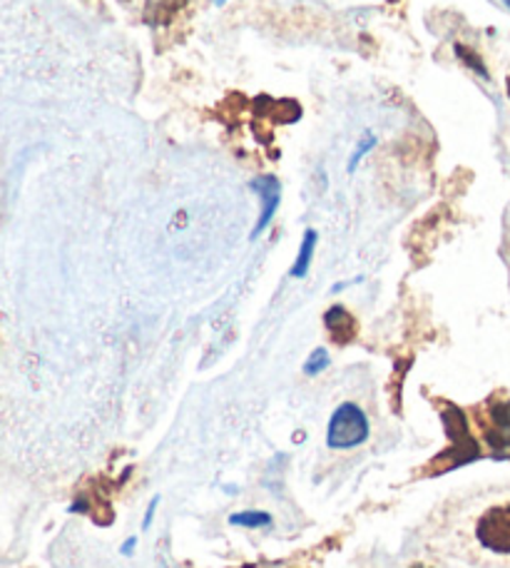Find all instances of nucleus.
Here are the masks:
<instances>
[{
  "label": "nucleus",
  "mask_w": 510,
  "mask_h": 568,
  "mask_svg": "<svg viewBox=\"0 0 510 568\" xmlns=\"http://www.w3.org/2000/svg\"><path fill=\"white\" fill-rule=\"evenodd\" d=\"M366 436H369V419L356 404L346 402L334 412L329 432H326V444H329V449H351V446L364 444Z\"/></svg>",
  "instance_id": "nucleus-1"
},
{
  "label": "nucleus",
  "mask_w": 510,
  "mask_h": 568,
  "mask_svg": "<svg viewBox=\"0 0 510 568\" xmlns=\"http://www.w3.org/2000/svg\"><path fill=\"white\" fill-rule=\"evenodd\" d=\"M476 541L481 549L496 556H510V504L486 509L476 521Z\"/></svg>",
  "instance_id": "nucleus-2"
},
{
  "label": "nucleus",
  "mask_w": 510,
  "mask_h": 568,
  "mask_svg": "<svg viewBox=\"0 0 510 568\" xmlns=\"http://www.w3.org/2000/svg\"><path fill=\"white\" fill-rule=\"evenodd\" d=\"M443 424L446 432L451 436V452L443 454L441 459H448V469H456V466H463L468 462H476L481 452H478V442L473 439L471 429H468L466 414L458 407H448L443 412Z\"/></svg>",
  "instance_id": "nucleus-3"
},
{
  "label": "nucleus",
  "mask_w": 510,
  "mask_h": 568,
  "mask_svg": "<svg viewBox=\"0 0 510 568\" xmlns=\"http://www.w3.org/2000/svg\"><path fill=\"white\" fill-rule=\"evenodd\" d=\"M483 436L498 459H510V399L488 404Z\"/></svg>",
  "instance_id": "nucleus-4"
},
{
  "label": "nucleus",
  "mask_w": 510,
  "mask_h": 568,
  "mask_svg": "<svg viewBox=\"0 0 510 568\" xmlns=\"http://www.w3.org/2000/svg\"><path fill=\"white\" fill-rule=\"evenodd\" d=\"M252 190L262 197V215H259L257 225H254V232H252V240H257L262 232L269 227V222L274 220V215H277V207H279V200H282V185L274 175H264V178L252 180Z\"/></svg>",
  "instance_id": "nucleus-5"
},
{
  "label": "nucleus",
  "mask_w": 510,
  "mask_h": 568,
  "mask_svg": "<svg viewBox=\"0 0 510 568\" xmlns=\"http://www.w3.org/2000/svg\"><path fill=\"white\" fill-rule=\"evenodd\" d=\"M324 324L336 344H349L356 337V320L346 307H332L324 314Z\"/></svg>",
  "instance_id": "nucleus-6"
},
{
  "label": "nucleus",
  "mask_w": 510,
  "mask_h": 568,
  "mask_svg": "<svg viewBox=\"0 0 510 568\" xmlns=\"http://www.w3.org/2000/svg\"><path fill=\"white\" fill-rule=\"evenodd\" d=\"M314 250H316V230H306L297 262H294L292 267V277H299V280L306 277V272H309L312 260H314Z\"/></svg>",
  "instance_id": "nucleus-7"
},
{
  "label": "nucleus",
  "mask_w": 510,
  "mask_h": 568,
  "mask_svg": "<svg viewBox=\"0 0 510 568\" xmlns=\"http://www.w3.org/2000/svg\"><path fill=\"white\" fill-rule=\"evenodd\" d=\"M456 55H458V60H461V63H466L468 68H471L473 73H478L483 80H491V73H488V68L483 65L481 55L473 53L471 48H466V45L458 43V45H456Z\"/></svg>",
  "instance_id": "nucleus-8"
},
{
  "label": "nucleus",
  "mask_w": 510,
  "mask_h": 568,
  "mask_svg": "<svg viewBox=\"0 0 510 568\" xmlns=\"http://www.w3.org/2000/svg\"><path fill=\"white\" fill-rule=\"evenodd\" d=\"M272 118L277 123H297L302 118V108L294 100H282V103H272Z\"/></svg>",
  "instance_id": "nucleus-9"
},
{
  "label": "nucleus",
  "mask_w": 510,
  "mask_h": 568,
  "mask_svg": "<svg viewBox=\"0 0 510 568\" xmlns=\"http://www.w3.org/2000/svg\"><path fill=\"white\" fill-rule=\"evenodd\" d=\"M376 142H379V140H376V135L371 133V130H366V133L359 138V145H356V150L351 152L349 165H346V170H349V175L356 170V165H359V162L364 160L366 152H371L376 148Z\"/></svg>",
  "instance_id": "nucleus-10"
},
{
  "label": "nucleus",
  "mask_w": 510,
  "mask_h": 568,
  "mask_svg": "<svg viewBox=\"0 0 510 568\" xmlns=\"http://www.w3.org/2000/svg\"><path fill=\"white\" fill-rule=\"evenodd\" d=\"M230 524L234 526H249V529H257V526H269L272 516L264 511H244V514H234Z\"/></svg>",
  "instance_id": "nucleus-11"
},
{
  "label": "nucleus",
  "mask_w": 510,
  "mask_h": 568,
  "mask_svg": "<svg viewBox=\"0 0 510 568\" xmlns=\"http://www.w3.org/2000/svg\"><path fill=\"white\" fill-rule=\"evenodd\" d=\"M329 352L326 349H316V352H312L309 354V359H306V364H304V374H309V377H314V374H319V372H324L326 367H329Z\"/></svg>",
  "instance_id": "nucleus-12"
},
{
  "label": "nucleus",
  "mask_w": 510,
  "mask_h": 568,
  "mask_svg": "<svg viewBox=\"0 0 510 568\" xmlns=\"http://www.w3.org/2000/svg\"><path fill=\"white\" fill-rule=\"evenodd\" d=\"M157 504H160V499H152V504H150V509H147V516H145V524H142V526H145V529H147V526L152 524V516H155V509H157Z\"/></svg>",
  "instance_id": "nucleus-13"
},
{
  "label": "nucleus",
  "mask_w": 510,
  "mask_h": 568,
  "mask_svg": "<svg viewBox=\"0 0 510 568\" xmlns=\"http://www.w3.org/2000/svg\"><path fill=\"white\" fill-rule=\"evenodd\" d=\"M224 3H227V0H214V6H224Z\"/></svg>",
  "instance_id": "nucleus-14"
},
{
  "label": "nucleus",
  "mask_w": 510,
  "mask_h": 568,
  "mask_svg": "<svg viewBox=\"0 0 510 568\" xmlns=\"http://www.w3.org/2000/svg\"><path fill=\"white\" fill-rule=\"evenodd\" d=\"M506 88H508V98H510V78L506 80Z\"/></svg>",
  "instance_id": "nucleus-15"
},
{
  "label": "nucleus",
  "mask_w": 510,
  "mask_h": 568,
  "mask_svg": "<svg viewBox=\"0 0 510 568\" xmlns=\"http://www.w3.org/2000/svg\"><path fill=\"white\" fill-rule=\"evenodd\" d=\"M506 6H508V8H510V0H506Z\"/></svg>",
  "instance_id": "nucleus-16"
},
{
  "label": "nucleus",
  "mask_w": 510,
  "mask_h": 568,
  "mask_svg": "<svg viewBox=\"0 0 510 568\" xmlns=\"http://www.w3.org/2000/svg\"><path fill=\"white\" fill-rule=\"evenodd\" d=\"M414 568H424V566H414Z\"/></svg>",
  "instance_id": "nucleus-17"
}]
</instances>
